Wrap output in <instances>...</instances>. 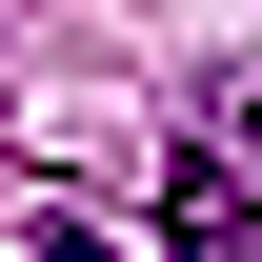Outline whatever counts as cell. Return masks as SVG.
I'll list each match as a JSON object with an SVG mask.
<instances>
[{
    "label": "cell",
    "mask_w": 262,
    "mask_h": 262,
    "mask_svg": "<svg viewBox=\"0 0 262 262\" xmlns=\"http://www.w3.org/2000/svg\"><path fill=\"white\" fill-rule=\"evenodd\" d=\"M162 242H182V262H262V202H242L222 162H182V182H162Z\"/></svg>",
    "instance_id": "obj_1"
}]
</instances>
